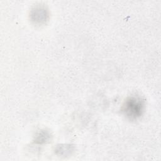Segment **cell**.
<instances>
[{
	"label": "cell",
	"instance_id": "277c9868",
	"mask_svg": "<svg viewBox=\"0 0 161 161\" xmlns=\"http://www.w3.org/2000/svg\"><path fill=\"white\" fill-rule=\"evenodd\" d=\"M51 139V134L49 131L46 130H41L36 133L34 142L37 144H44L47 143Z\"/></svg>",
	"mask_w": 161,
	"mask_h": 161
},
{
	"label": "cell",
	"instance_id": "3957f363",
	"mask_svg": "<svg viewBox=\"0 0 161 161\" xmlns=\"http://www.w3.org/2000/svg\"><path fill=\"white\" fill-rule=\"evenodd\" d=\"M75 150L74 145L70 144H61L56 147L55 153L59 157H68L72 154Z\"/></svg>",
	"mask_w": 161,
	"mask_h": 161
},
{
	"label": "cell",
	"instance_id": "6da1fadb",
	"mask_svg": "<svg viewBox=\"0 0 161 161\" xmlns=\"http://www.w3.org/2000/svg\"><path fill=\"white\" fill-rule=\"evenodd\" d=\"M145 104L144 99L140 96H131L124 102L121 111L128 119L136 120L142 115Z\"/></svg>",
	"mask_w": 161,
	"mask_h": 161
},
{
	"label": "cell",
	"instance_id": "7a4b0ae2",
	"mask_svg": "<svg viewBox=\"0 0 161 161\" xmlns=\"http://www.w3.org/2000/svg\"><path fill=\"white\" fill-rule=\"evenodd\" d=\"M49 14L48 10L43 6H37L31 9L30 19L35 24L42 25L48 19Z\"/></svg>",
	"mask_w": 161,
	"mask_h": 161
}]
</instances>
